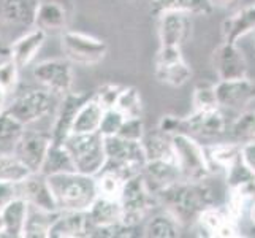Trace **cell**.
Wrapping results in <instances>:
<instances>
[{
    "mask_svg": "<svg viewBox=\"0 0 255 238\" xmlns=\"http://www.w3.org/2000/svg\"><path fill=\"white\" fill-rule=\"evenodd\" d=\"M159 207L171 213L181 226L195 223L205 208L214 204L213 191L203 181L179 180L154 192Z\"/></svg>",
    "mask_w": 255,
    "mask_h": 238,
    "instance_id": "1",
    "label": "cell"
},
{
    "mask_svg": "<svg viewBox=\"0 0 255 238\" xmlns=\"http://www.w3.org/2000/svg\"><path fill=\"white\" fill-rule=\"evenodd\" d=\"M46 180L59 211H87L99 196L95 176L76 170L48 175Z\"/></svg>",
    "mask_w": 255,
    "mask_h": 238,
    "instance_id": "2",
    "label": "cell"
},
{
    "mask_svg": "<svg viewBox=\"0 0 255 238\" xmlns=\"http://www.w3.org/2000/svg\"><path fill=\"white\" fill-rule=\"evenodd\" d=\"M103 145L107 162H105L102 170L114 172L124 180H128L143 172L147 159L141 142H131V140L113 135L103 137Z\"/></svg>",
    "mask_w": 255,
    "mask_h": 238,
    "instance_id": "3",
    "label": "cell"
},
{
    "mask_svg": "<svg viewBox=\"0 0 255 238\" xmlns=\"http://www.w3.org/2000/svg\"><path fill=\"white\" fill-rule=\"evenodd\" d=\"M62 143L72 157L75 170L80 173L95 176L107 162L103 137L100 135V132L68 134Z\"/></svg>",
    "mask_w": 255,
    "mask_h": 238,
    "instance_id": "4",
    "label": "cell"
},
{
    "mask_svg": "<svg viewBox=\"0 0 255 238\" xmlns=\"http://www.w3.org/2000/svg\"><path fill=\"white\" fill-rule=\"evenodd\" d=\"M171 145L174 153V162L182 175V180L187 181H205L211 175V167L201 146L195 138L189 134L171 135Z\"/></svg>",
    "mask_w": 255,
    "mask_h": 238,
    "instance_id": "5",
    "label": "cell"
},
{
    "mask_svg": "<svg viewBox=\"0 0 255 238\" xmlns=\"http://www.w3.org/2000/svg\"><path fill=\"white\" fill-rule=\"evenodd\" d=\"M119 202L122 207V223L133 227L139 226L154 205H159L141 173L126 180Z\"/></svg>",
    "mask_w": 255,
    "mask_h": 238,
    "instance_id": "6",
    "label": "cell"
},
{
    "mask_svg": "<svg viewBox=\"0 0 255 238\" xmlns=\"http://www.w3.org/2000/svg\"><path fill=\"white\" fill-rule=\"evenodd\" d=\"M60 49L70 64L92 67L100 64L108 52V45L102 38L83 32L65 30L60 33Z\"/></svg>",
    "mask_w": 255,
    "mask_h": 238,
    "instance_id": "7",
    "label": "cell"
},
{
    "mask_svg": "<svg viewBox=\"0 0 255 238\" xmlns=\"http://www.w3.org/2000/svg\"><path fill=\"white\" fill-rule=\"evenodd\" d=\"M73 0H38L33 25L48 33H64L73 21Z\"/></svg>",
    "mask_w": 255,
    "mask_h": 238,
    "instance_id": "8",
    "label": "cell"
},
{
    "mask_svg": "<svg viewBox=\"0 0 255 238\" xmlns=\"http://www.w3.org/2000/svg\"><path fill=\"white\" fill-rule=\"evenodd\" d=\"M154 75L162 84L181 87L189 81L192 70L184 60L179 46H160L155 54Z\"/></svg>",
    "mask_w": 255,
    "mask_h": 238,
    "instance_id": "9",
    "label": "cell"
},
{
    "mask_svg": "<svg viewBox=\"0 0 255 238\" xmlns=\"http://www.w3.org/2000/svg\"><path fill=\"white\" fill-rule=\"evenodd\" d=\"M33 78L46 91L60 97L73 87V68L67 59L41 60L33 67Z\"/></svg>",
    "mask_w": 255,
    "mask_h": 238,
    "instance_id": "10",
    "label": "cell"
},
{
    "mask_svg": "<svg viewBox=\"0 0 255 238\" xmlns=\"http://www.w3.org/2000/svg\"><path fill=\"white\" fill-rule=\"evenodd\" d=\"M52 105H54V94L46 89H32L13 100L6 110L24 126H29L46 116Z\"/></svg>",
    "mask_w": 255,
    "mask_h": 238,
    "instance_id": "11",
    "label": "cell"
},
{
    "mask_svg": "<svg viewBox=\"0 0 255 238\" xmlns=\"http://www.w3.org/2000/svg\"><path fill=\"white\" fill-rule=\"evenodd\" d=\"M51 143V134H45V132L38 130H24L22 135L13 145V154L32 173H40Z\"/></svg>",
    "mask_w": 255,
    "mask_h": 238,
    "instance_id": "12",
    "label": "cell"
},
{
    "mask_svg": "<svg viewBox=\"0 0 255 238\" xmlns=\"http://www.w3.org/2000/svg\"><path fill=\"white\" fill-rule=\"evenodd\" d=\"M213 67L221 81L248 76V62L236 43L224 41L213 52Z\"/></svg>",
    "mask_w": 255,
    "mask_h": 238,
    "instance_id": "13",
    "label": "cell"
},
{
    "mask_svg": "<svg viewBox=\"0 0 255 238\" xmlns=\"http://www.w3.org/2000/svg\"><path fill=\"white\" fill-rule=\"evenodd\" d=\"M214 92L219 107L243 110L255 100V83L251 81L248 76L219 81L214 86Z\"/></svg>",
    "mask_w": 255,
    "mask_h": 238,
    "instance_id": "14",
    "label": "cell"
},
{
    "mask_svg": "<svg viewBox=\"0 0 255 238\" xmlns=\"http://www.w3.org/2000/svg\"><path fill=\"white\" fill-rule=\"evenodd\" d=\"M190 16L186 11L166 10L159 17V40L160 46H182L187 41L192 30Z\"/></svg>",
    "mask_w": 255,
    "mask_h": 238,
    "instance_id": "15",
    "label": "cell"
},
{
    "mask_svg": "<svg viewBox=\"0 0 255 238\" xmlns=\"http://www.w3.org/2000/svg\"><path fill=\"white\" fill-rule=\"evenodd\" d=\"M17 189H19V196L27 200L29 205L48 213L59 211L48 180L43 173H30L24 181L17 183Z\"/></svg>",
    "mask_w": 255,
    "mask_h": 238,
    "instance_id": "16",
    "label": "cell"
},
{
    "mask_svg": "<svg viewBox=\"0 0 255 238\" xmlns=\"http://www.w3.org/2000/svg\"><path fill=\"white\" fill-rule=\"evenodd\" d=\"M91 223L86 211H57L49 227L48 238L91 237Z\"/></svg>",
    "mask_w": 255,
    "mask_h": 238,
    "instance_id": "17",
    "label": "cell"
},
{
    "mask_svg": "<svg viewBox=\"0 0 255 238\" xmlns=\"http://www.w3.org/2000/svg\"><path fill=\"white\" fill-rule=\"evenodd\" d=\"M195 224L198 226L201 235L213 237V238H232L241 237L236 223L227 215V211L219 210L216 207L205 208L198 218L195 219Z\"/></svg>",
    "mask_w": 255,
    "mask_h": 238,
    "instance_id": "18",
    "label": "cell"
},
{
    "mask_svg": "<svg viewBox=\"0 0 255 238\" xmlns=\"http://www.w3.org/2000/svg\"><path fill=\"white\" fill-rule=\"evenodd\" d=\"M87 99H89V95L84 92L70 91L62 95L54 124H52V130H51L52 142H57V143L64 142V138L72 132V124H73V119L76 116L78 110H80V107Z\"/></svg>",
    "mask_w": 255,
    "mask_h": 238,
    "instance_id": "19",
    "label": "cell"
},
{
    "mask_svg": "<svg viewBox=\"0 0 255 238\" xmlns=\"http://www.w3.org/2000/svg\"><path fill=\"white\" fill-rule=\"evenodd\" d=\"M225 132V119L224 114L214 110L193 111L190 116L184 118V134L198 135L205 138H214L222 135Z\"/></svg>",
    "mask_w": 255,
    "mask_h": 238,
    "instance_id": "20",
    "label": "cell"
},
{
    "mask_svg": "<svg viewBox=\"0 0 255 238\" xmlns=\"http://www.w3.org/2000/svg\"><path fill=\"white\" fill-rule=\"evenodd\" d=\"M46 37L48 35L38 27L29 30L16 41H13V45H10V56L8 57L19 68L30 65L45 45Z\"/></svg>",
    "mask_w": 255,
    "mask_h": 238,
    "instance_id": "21",
    "label": "cell"
},
{
    "mask_svg": "<svg viewBox=\"0 0 255 238\" xmlns=\"http://www.w3.org/2000/svg\"><path fill=\"white\" fill-rule=\"evenodd\" d=\"M141 175L152 192L159 191L171 183L182 180V175L174 161H163V159H152L146 161Z\"/></svg>",
    "mask_w": 255,
    "mask_h": 238,
    "instance_id": "22",
    "label": "cell"
},
{
    "mask_svg": "<svg viewBox=\"0 0 255 238\" xmlns=\"http://www.w3.org/2000/svg\"><path fill=\"white\" fill-rule=\"evenodd\" d=\"M92 231L94 229H105L122 223V207L119 200L97 196L91 208L86 211ZM91 231V234H92Z\"/></svg>",
    "mask_w": 255,
    "mask_h": 238,
    "instance_id": "23",
    "label": "cell"
},
{
    "mask_svg": "<svg viewBox=\"0 0 255 238\" xmlns=\"http://www.w3.org/2000/svg\"><path fill=\"white\" fill-rule=\"evenodd\" d=\"M255 30V5L241 8L233 16L224 21L222 24V37L224 41L236 43L244 35Z\"/></svg>",
    "mask_w": 255,
    "mask_h": 238,
    "instance_id": "24",
    "label": "cell"
},
{
    "mask_svg": "<svg viewBox=\"0 0 255 238\" xmlns=\"http://www.w3.org/2000/svg\"><path fill=\"white\" fill-rule=\"evenodd\" d=\"M29 213V202L22 197L13 199L10 204L0 210V216L3 221V235L5 237H22L24 224Z\"/></svg>",
    "mask_w": 255,
    "mask_h": 238,
    "instance_id": "25",
    "label": "cell"
},
{
    "mask_svg": "<svg viewBox=\"0 0 255 238\" xmlns=\"http://www.w3.org/2000/svg\"><path fill=\"white\" fill-rule=\"evenodd\" d=\"M103 111L105 110L102 105L94 97H89L78 110L70 134H92V132H99Z\"/></svg>",
    "mask_w": 255,
    "mask_h": 238,
    "instance_id": "26",
    "label": "cell"
},
{
    "mask_svg": "<svg viewBox=\"0 0 255 238\" xmlns=\"http://www.w3.org/2000/svg\"><path fill=\"white\" fill-rule=\"evenodd\" d=\"M37 0H2L0 17L11 25H30L33 24Z\"/></svg>",
    "mask_w": 255,
    "mask_h": 238,
    "instance_id": "27",
    "label": "cell"
},
{
    "mask_svg": "<svg viewBox=\"0 0 255 238\" xmlns=\"http://www.w3.org/2000/svg\"><path fill=\"white\" fill-rule=\"evenodd\" d=\"M181 235V223L165 208L147 219L143 227V237L176 238Z\"/></svg>",
    "mask_w": 255,
    "mask_h": 238,
    "instance_id": "28",
    "label": "cell"
},
{
    "mask_svg": "<svg viewBox=\"0 0 255 238\" xmlns=\"http://www.w3.org/2000/svg\"><path fill=\"white\" fill-rule=\"evenodd\" d=\"M72 170H75V165L64 143L52 142L48 148V153L45 156V161H43L40 173L48 176V175L72 172Z\"/></svg>",
    "mask_w": 255,
    "mask_h": 238,
    "instance_id": "29",
    "label": "cell"
},
{
    "mask_svg": "<svg viewBox=\"0 0 255 238\" xmlns=\"http://www.w3.org/2000/svg\"><path fill=\"white\" fill-rule=\"evenodd\" d=\"M143 148L146 153L147 161L152 159H163V161H174V153H173V145H171V137L163 134L157 129L154 134H144L143 140Z\"/></svg>",
    "mask_w": 255,
    "mask_h": 238,
    "instance_id": "30",
    "label": "cell"
},
{
    "mask_svg": "<svg viewBox=\"0 0 255 238\" xmlns=\"http://www.w3.org/2000/svg\"><path fill=\"white\" fill-rule=\"evenodd\" d=\"M56 213H48V211L38 210L29 205L27 219H25L22 237L27 238H48L49 227L52 224Z\"/></svg>",
    "mask_w": 255,
    "mask_h": 238,
    "instance_id": "31",
    "label": "cell"
},
{
    "mask_svg": "<svg viewBox=\"0 0 255 238\" xmlns=\"http://www.w3.org/2000/svg\"><path fill=\"white\" fill-rule=\"evenodd\" d=\"M154 6L159 13L179 10L189 14H209L214 8L211 0H154Z\"/></svg>",
    "mask_w": 255,
    "mask_h": 238,
    "instance_id": "32",
    "label": "cell"
},
{
    "mask_svg": "<svg viewBox=\"0 0 255 238\" xmlns=\"http://www.w3.org/2000/svg\"><path fill=\"white\" fill-rule=\"evenodd\" d=\"M209 167H217L221 170H227L240 157V146L235 143H217L209 148H205Z\"/></svg>",
    "mask_w": 255,
    "mask_h": 238,
    "instance_id": "33",
    "label": "cell"
},
{
    "mask_svg": "<svg viewBox=\"0 0 255 238\" xmlns=\"http://www.w3.org/2000/svg\"><path fill=\"white\" fill-rule=\"evenodd\" d=\"M32 172L25 167L13 153L0 154V181L3 183H21Z\"/></svg>",
    "mask_w": 255,
    "mask_h": 238,
    "instance_id": "34",
    "label": "cell"
},
{
    "mask_svg": "<svg viewBox=\"0 0 255 238\" xmlns=\"http://www.w3.org/2000/svg\"><path fill=\"white\" fill-rule=\"evenodd\" d=\"M95 183H97V192H99L100 197L119 200L126 180L121 178V176L114 172L100 170L95 175Z\"/></svg>",
    "mask_w": 255,
    "mask_h": 238,
    "instance_id": "35",
    "label": "cell"
},
{
    "mask_svg": "<svg viewBox=\"0 0 255 238\" xmlns=\"http://www.w3.org/2000/svg\"><path fill=\"white\" fill-rule=\"evenodd\" d=\"M126 118H141L143 113V102L141 94L136 87H122L116 107Z\"/></svg>",
    "mask_w": 255,
    "mask_h": 238,
    "instance_id": "36",
    "label": "cell"
},
{
    "mask_svg": "<svg viewBox=\"0 0 255 238\" xmlns=\"http://www.w3.org/2000/svg\"><path fill=\"white\" fill-rule=\"evenodd\" d=\"M24 130L25 126L21 121H17L8 110H3L0 113V145L13 146L17 142V138L22 135Z\"/></svg>",
    "mask_w": 255,
    "mask_h": 238,
    "instance_id": "37",
    "label": "cell"
},
{
    "mask_svg": "<svg viewBox=\"0 0 255 238\" xmlns=\"http://www.w3.org/2000/svg\"><path fill=\"white\" fill-rule=\"evenodd\" d=\"M230 134L240 143L255 142V110L241 113L233 122Z\"/></svg>",
    "mask_w": 255,
    "mask_h": 238,
    "instance_id": "38",
    "label": "cell"
},
{
    "mask_svg": "<svg viewBox=\"0 0 255 238\" xmlns=\"http://www.w3.org/2000/svg\"><path fill=\"white\" fill-rule=\"evenodd\" d=\"M225 173H227V186H228V189L246 186V184H251V183L255 181V173L241 161V154L232 165L227 167Z\"/></svg>",
    "mask_w": 255,
    "mask_h": 238,
    "instance_id": "39",
    "label": "cell"
},
{
    "mask_svg": "<svg viewBox=\"0 0 255 238\" xmlns=\"http://www.w3.org/2000/svg\"><path fill=\"white\" fill-rule=\"evenodd\" d=\"M126 121V116L122 114L118 108H108L103 111V116H102V122H100V127L99 132L102 137H113V135H118V132L122 126V122Z\"/></svg>",
    "mask_w": 255,
    "mask_h": 238,
    "instance_id": "40",
    "label": "cell"
},
{
    "mask_svg": "<svg viewBox=\"0 0 255 238\" xmlns=\"http://www.w3.org/2000/svg\"><path fill=\"white\" fill-rule=\"evenodd\" d=\"M193 108H195V111L219 108L214 86H198L193 91Z\"/></svg>",
    "mask_w": 255,
    "mask_h": 238,
    "instance_id": "41",
    "label": "cell"
},
{
    "mask_svg": "<svg viewBox=\"0 0 255 238\" xmlns=\"http://www.w3.org/2000/svg\"><path fill=\"white\" fill-rule=\"evenodd\" d=\"M19 81V67H17L10 57H5L0 62V87L6 92H11Z\"/></svg>",
    "mask_w": 255,
    "mask_h": 238,
    "instance_id": "42",
    "label": "cell"
},
{
    "mask_svg": "<svg viewBox=\"0 0 255 238\" xmlns=\"http://www.w3.org/2000/svg\"><path fill=\"white\" fill-rule=\"evenodd\" d=\"M118 137L131 140V142H141L144 137V124L141 118H126L118 132Z\"/></svg>",
    "mask_w": 255,
    "mask_h": 238,
    "instance_id": "43",
    "label": "cell"
},
{
    "mask_svg": "<svg viewBox=\"0 0 255 238\" xmlns=\"http://www.w3.org/2000/svg\"><path fill=\"white\" fill-rule=\"evenodd\" d=\"M121 91H122L121 86L113 84V83H107V84H103V86L99 87V89H97L94 99L102 105L103 110L114 108V107H116L118 99H119Z\"/></svg>",
    "mask_w": 255,
    "mask_h": 238,
    "instance_id": "44",
    "label": "cell"
},
{
    "mask_svg": "<svg viewBox=\"0 0 255 238\" xmlns=\"http://www.w3.org/2000/svg\"><path fill=\"white\" fill-rule=\"evenodd\" d=\"M159 129L160 132L166 135H174V134H181L184 132V119L182 118H176V116H163L159 122Z\"/></svg>",
    "mask_w": 255,
    "mask_h": 238,
    "instance_id": "45",
    "label": "cell"
},
{
    "mask_svg": "<svg viewBox=\"0 0 255 238\" xmlns=\"http://www.w3.org/2000/svg\"><path fill=\"white\" fill-rule=\"evenodd\" d=\"M16 197H21L19 189H17V184L0 181V210H2L5 205L10 204V202Z\"/></svg>",
    "mask_w": 255,
    "mask_h": 238,
    "instance_id": "46",
    "label": "cell"
},
{
    "mask_svg": "<svg viewBox=\"0 0 255 238\" xmlns=\"http://www.w3.org/2000/svg\"><path fill=\"white\" fill-rule=\"evenodd\" d=\"M241 161L255 173V142H246L240 146Z\"/></svg>",
    "mask_w": 255,
    "mask_h": 238,
    "instance_id": "47",
    "label": "cell"
},
{
    "mask_svg": "<svg viewBox=\"0 0 255 238\" xmlns=\"http://www.w3.org/2000/svg\"><path fill=\"white\" fill-rule=\"evenodd\" d=\"M10 56V45H6L5 43V40H3V37L0 35V57H8Z\"/></svg>",
    "mask_w": 255,
    "mask_h": 238,
    "instance_id": "48",
    "label": "cell"
},
{
    "mask_svg": "<svg viewBox=\"0 0 255 238\" xmlns=\"http://www.w3.org/2000/svg\"><path fill=\"white\" fill-rule=\"evenodd\" d=\"M6 95H8V92L0 87V113H2L3 110H6V107H8V105H6Z\"/></svg>",
    "mask_w": 255,
    "mask_h": 238,
    "instance_id": "49",
    "label": "cell"
},
{
    "mask_svg": "<svg viewBox=\"0 0 255 238\" xmlns=\"http://www.w3.org/2000/svg\"><path fill=\"white\" fill-rule=\"evenodd\" d=\"M211 2H213L214 6H228L233 2H236V0H211Z\"/></svg>",
    "mask_w": 255,
    "mask_h": 238,
    "instance_id": "50",
    "label": "cell"
},
{
    "mask_svg": "<svg viewBox=\"0 0 255 238\" xmlns=\"http://www.w3.org/2000/svg\"><path fill=\"white\" fill-rule=\"evenodd\" d=\"M249 218H251V223L255 226V200H252V204L249 205Z\"/></svg>",
    "mask_w": 255,
    "mask_h": 238,
    "instance_id": "51",
    "label": "cell"
},
{
    "mask_svg": "<svg viewBox=\"0 0 255 238\" xmlns=\"http://www.w3.org/2000/svg\"><path fill=\"white\" fill-rule=\"evenodd\" d=\"M3 235V221H2V216H0V237Z\"/></svg>",
    "mask_w": 255,
    "mask_h": 238,
    "instance_id": "52",
    "label": "cell"
},
{
    "mask_svg": "<svg viewBox=\"0 0 255 238\" xmlns=\"http://www.w3.org/2000/svg\"><path fill=\"white\" fill-rule=\"evenodd\" d=\"M252 33H254V48H255V30H254Z\"/></svg>",
    "mask_w": 255,
    "mask_h": 238,
    "instance_id": "53",
    "label": "cell"
}]
</instances>
